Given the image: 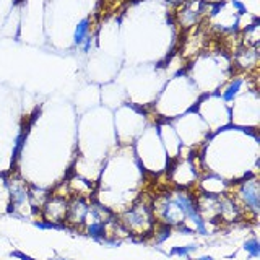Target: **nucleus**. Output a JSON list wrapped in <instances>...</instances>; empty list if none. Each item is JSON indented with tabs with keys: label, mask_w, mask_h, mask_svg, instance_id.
Segmentation results:
<instances>
[{
	"label": "nucleus",
	"mask_w": 260,
	"mask_h": 260,
	"mask_svg": "<svg viewBox=\"0 0 260 260\" xmlns=\"http://www.w3.org/2000/svg\"><path fill=\"white\" fill-rule=\"evenodd\" d=\"M210 0H185L176 10V21L182 29H193L208 15Z\"/></svg>",
	"instance_id": "nucleus-2"
},
{
	"label": "nucleus",
	"mask_w": 260,
	"mask_h": 260,
	"mask_svg": "<svg viewBox=\"0 0 260 260\" xmlns=\"http://www.w3.org/2000/svg\"><path fill=\"white\" fill-rule=\"evenodd\" d=\"M86 233L89 238H93L94 241H103L108 236V230H106V223L104 221H91L86 226Z\"/></svg>",
	"instance_id": "nucleus-12"
},
{
	"label": "nucleus",
	"mask_w": 260,
	"mask_h": 260,
	"mask_svg": "<svg viewBox=\"0 0 260 260\" xmlns=\"http://www.w3.org/2000/svg\"><path fill=\"white\" fill-rule=\"evenodd\" d=\"M193 250H197V244H190V246H177V247H173L169 252V255H177V257H189Z\"/></svg>",
	"instance_id": "nucleus-15"
},
{
	"label": "nucleus",
	"mask_w": 260,
	"mask_h": 260,
	"mask_svg": "<svg viewBox=\"0 0 260 260\" xmlns=\"http://www.w3.org/2000/svg\"><path fill=\"white\" fill-rule=\"evenodd\" d=\"M120 224L125 233H132L135 236H150L156 226V218L150 203L137 202L132 208L125 210L120 216Z\"/></svg>",
	"instance_id": "nucleus-1"
},
{
	"label": "nucleus",
	"mask_w": 260,
	"mask_h": 260,
	"mask_svg": "<svg viewBox=\"0 0 260 260\" xmlns=\"http://www.w3.org/2000/svg\"><path fill=\"white\" fill-rule=\"evenodd\" d=\"M39 211L46 221L65 223L69 211V200L65 199V195H49Z\"/></svg>",
	"instance_id": "nucleus-4"
},
{
	"label": "nucleus",
	"mask_w": 260,
	"mask_h": 260,
	"mask_svg": "<svg viewBox=\"0 0 260 260\" xmlns=\"http://www.w3.org/2000/svg\"><path fill=\"white\" fill-rule=\"evenodd\" d=\"M234 65L241 72H252L258 65V47L241 46L234 52Z\"/></svg>",
	"instance_id": "nucleus-8"
},
{
	"label": "nucleus",
	"mask_w": 260,
	"mask_h": 260,
	"mask_svg": "<svg viewBox=\"0 0 260 260\" xmlns=\"http://www.w3.org/2000/svg\"><path fill=\"white\" fill-rule=\"evenodd\" d=\"M91 31V20L89 18H83L80 20L75 31H73V44L75 46H81V43L86 39V36L89 35Z\"/></svg>",
	"instance_id": "nucleus-11"
},
{
	"label": "nucleus",
	"mask_w": 260,
	"mask_h": 260,
	"mask_svg": "<svg viewBox=\"0 0 260 260\" xmlns=\"http://www.w3.org/2000/svg\"><path fill=\"white\" fill-rule=\"evenodd\" d=\"M258 39H260V23L255 18L254 23L249 24V26L244 29V43H242V46L257 47L258 46Z\"/></svg>",
	"instance_id": "nucleus-10"
},
{
	"label": "nucleus",
	"mask_w": 260,
	"mask_h": 260,
	"mask_svg": "<svg viewBox=\"0 0 260 260\" xmlns=\"http://www.w3.org/2000/svg\"><path fill=\"white\" fill-rule=\"evenodd\" d=\"M8 192H10V205H8V213L13 215L16 213V210H21L29 202V189L28 185L21 181H5Z\"/></svg>",
	"instance_id": "nucleus-6"
},
{
	"label": "nucleus",
	"mask_w": 260,
	"mask_h": 260,
	"mask_svg": "<svg viewBox=\"0 0 260 260\" xmlns=\"http://www.w3.org/2000/svg\"><path fill=\"white\" fill-rule=\"evenodd\" d=\"M26 137H28V127L26 128H21L20 132H18V135H16V138H15V145H13V156H12V161H13V165L16 161H18V158H20V153H21V150H23V146H24V143H26Z\"/></svg>",
	"instance_id": "nucleus-13"
},
{
	"label": "nucleus",
	"mask_w": 260,
	"mask_h": 260,
	"mask_svg": "<svg viewBox=\"0 0 260 260\" xmlns=\"http://www.w3.org/2000/svg\"><path fill=\"white\" fill-rule=\"evenodd\" d=\"M51 260H67V258H62V257H54V258H51Z\"/></svg>",
	"instance_id": "nucleus-21"
},
{
	"label": "nucleus",
	"mask_w": 260,
	"mask_h": 260,
	"mask_svg": "<svg viewBox=\"0 0 260 260\" xmlns=\"http://www.w3.org/2000/svg\"><path fill=\"white\" fill-rule=\"evenodd\" d=\"M154 218H158L161 224H168V226H181L187 221V216L182 211V208L177 205V202L173 199V195L166 193L161 195V197L154 203Z\"/></svg>",
	"instance_id": "nucleus-3"
},
{
	"label": "nucleus",
	"mask_w": 260,
	"mask_h": 260,
	"mask_svg": "<svg viewBox=\"0 0 260 260\" xmlns=\"http://www.w3.org/2000/svg\"><path fill=\"white\" fill-rule=\"evenodd\" d=\"M171 236V226L168 224H161L159 228L154 230V239H156V244H162Z\"/></svg>",
	"instance_id": "nucleus-17"
},
{
	"label": "nucleus",
	"mask_w": 260,
	"mask_h": 260,
	"mask_svg": "<svg viewBox=\"0 0 260 260\" xmlns=\"http://www.w3.org/2000/svg\"><path fill=\"white\" fill-rule=\"evenodd\" d=\"M10 257L20 258V260H35L32 257H29V255H26V254H23V252H20V250H12V252H10Z\"/></svg>",
	"instance_id": "nucleus-19"
},
{
	"label": "nucleus",
	"mask_w": 260,
	"mask_h": 260,
	"mask_svg": "<svg viewBox=\"0 0 260 260\" xmlns=\"http://www.w3.org/2000/svg\"><path fill=\"white\" fill-rule=\"evenodd\" d=\"M244 83H246V80H244V77H241V75H236V77H233L230 81H228V85L224 86V89H223V101L224 103H231V101H234L236 98H238V94L241 93V89H242V86H244Z\"/></svg>",
	"instance_id": "nucleus-9"
},
{
	"label": "nucleus",
	"mask_w": 260,
	"mask_h": 260,
	"mask_svg": "<svg viewBox=\"0 0 260 260\" xmlns=\"http://www.w3.org/2000/svg\"><path fill=\"white\" fill-rule=\"evenodd\" d=\"M244 250L249 252L250 257L254 258H258L260 257V244L255 238H252L249 241H246V244H244Z\"/></svg>",
	"instance_id": "nucleus-16"
},
{
	"label": "nucleus",
	"mask_w": 260,
	"mask_h": 260,
	"mask_svg": "<svg viewBox=\"0 0 260 260\" xmlns=\"http://www.w3.org/2000/svg\"><path fill=\"white\" fill-rule=\"evenodd\" d=\"M32 226L39 228V230H60V231H73L67 223H52V221H32Z\"/></svg>",
	"instance_id": "nucleus-14"
},
{
	"label": "nucleus",
	"mask_w": 260,
	"mask_h": 260,
	"mask_svg": "<svg viewBox=\"0 0 260 260\" xmlns=\"http://www.w3.org/2000/svg\"><path fill=\"white\" fill-rule=\"evenodd\" d=\"M91 46H93V36L91 35H88L86 36V39L81 43V49H83V52L85 54H88L89 52V49H91Z\"/></svg>",
	"instance_id": "nucleus-18"
},
{
	"label": "nucleus",
	"mask_w": 260,
	"mask_h": 260,
	"mask_svg": "<svg viewBox=\"0 0 260 260\" xmlns=\"http://www.w3.org/2000/svg\"><path fill=\"white\" fill-rule=\"evenodd\" d=\"M238 200L242 208L257 215L260 210V189L257 179H246L238 187Z\"/></svg>",
	"instance_id": "nucleus-5"
},
{
	"label": "nucleus",
	"mask_w": 260,
	"mask_h": 260,
	"mask_svg": "<svg viewBox=\"0 0 260 260\" xmlns=\"http://www.w3.org/2000/svg\"><path fill=\"white\" fill-rule=\"evenodd\" d=\"M199 260H213V258H211V257H200Z\"/></svg>",
	"instance_id": "nucleus-20"
},
{
	"label": "nucleus",
	"mask_w": 260,
	"mask_h": 260,
	"mask_svg": "<svg viewBox=\"0 0 260 260\" xmlns=\"http://www.w3.org/2000/svg\"><path fill=\"white\" fill-rule=\"evenodd\" d=\"M89 210H91V205L83 197H75L69 202V211H67V218H65V223L75 228L83 226L89 216Z\"/></svg>",
	"instance_id": "nucleus-7"
}]
</instances>
